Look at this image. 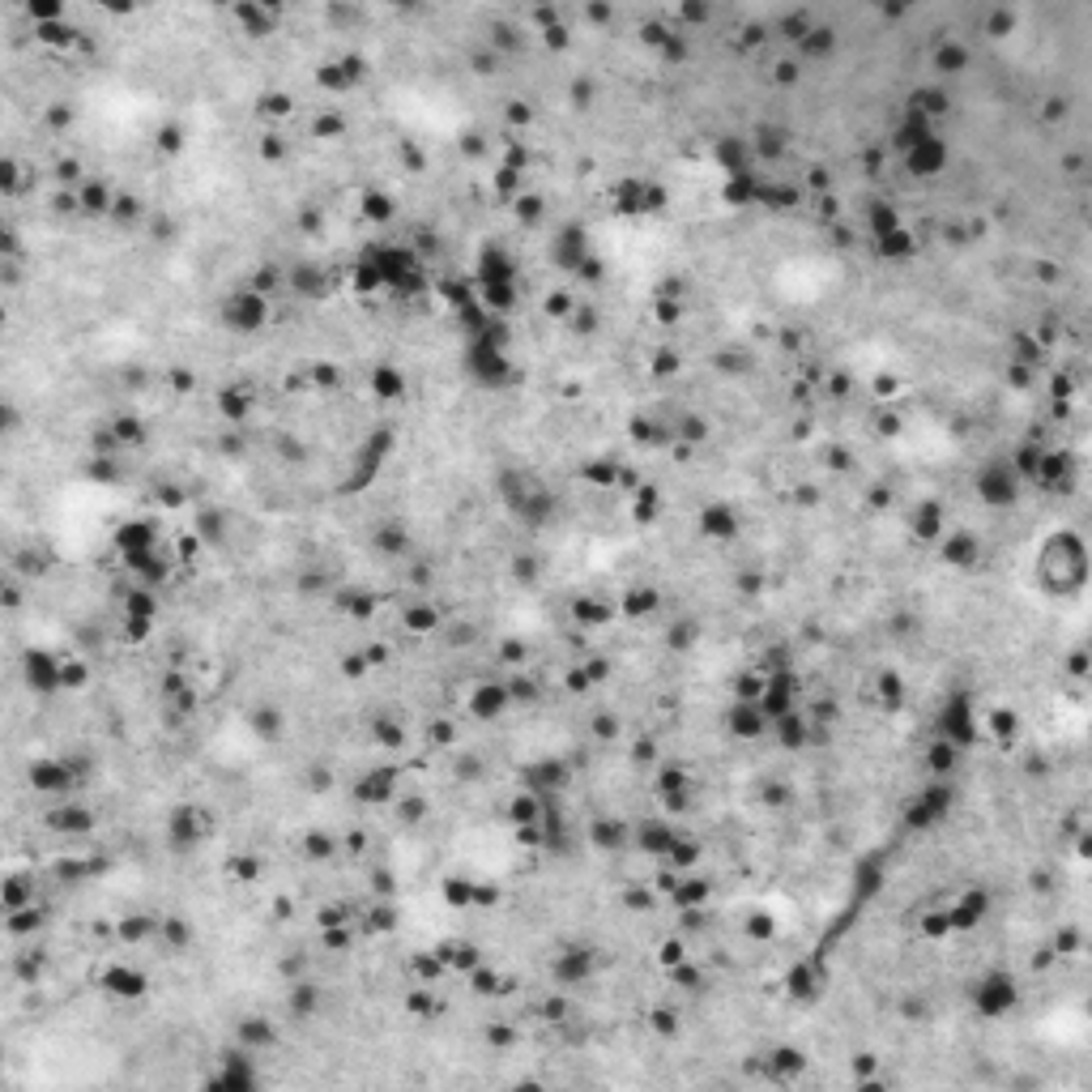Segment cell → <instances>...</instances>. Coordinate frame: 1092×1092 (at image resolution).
I'll list each match as a JSON object with an SVG mask.
<instances>
[{
    "label": "cell",
    "mask_w": 1092,
    "mask_h": 1092,
    "mask_svg": "<svg viewBox=\"0 0 1092 1092\" xmlns=\"http://www.w3.org/2000/svg\"><path fill=\"white\" fill-rule=\"evenodd\" d=\"M351 282L358 295H393V299H419L432 290V269L410 244L397 240H371L351 265Z\"/></svg>",
    "instance_id": "obj_1"
},
{
    "label": "cell",
    "mask_w": 1092,
    "mask_h": 1092,
    "mask_svg": "<svg viewBox=\"0 0 1092 1092\" xmlns=\"http://www.w3.org/2000/svg\"><path fill=\"white\" fill-rule=\"evenodd\" d=\"M1033 577L1050 598H1072L1088 581V546L1075 529H1054L1037 550V568Z\"/></svg>",
    "instance_id": "obj_2"
},
{
    "label": "cell",
    "mask_w": 1092,
    "mask_h": 1092,
    "mask_svg": "<svg viewBox=\"0 0 1092 1092\" xmlns=\"http://www.w3.org/2000/svg\"><path fill=\"white\" fill-rule=\"evenodd\" d=\"M116 550L124 559V568L137 577V584H163L167 572H171V555L163 550V538L150 521H129L116 529Z\"/></svg>",
    "instance_id": "obj_3"
},
{
    "label": "cell",
    "mask_w": 1092,
    "mask_h": 1092,
    "mask_svg": "<svg viewBox=\"0 0 1092 1092\" xmlns=\"http://www.w3.org/2000/svg\"><path fill=\"white\" fill-rule=\"evenodd\" d=\"M934 734H939L943 742H952L956 751H973L977 742L986 738V722H982V713H977V696L973 692H952L948 700H943V708H939V722H934Z\"/></svg>",
    "instance_id": "obj_4"
},
{
    "label": "cell",
    "mask_w": 1092,
    "mask_h": 1092,
    "mask_svg": "<svg viewBox=\"0 0 1092 1092\" xmlns=\"http://www.w3.org/2000/svg\"><path fill=\"white\" fill-rule=\"evenodd\" d=\"M550 265L564 269V274L584 278V282H602V261L593 256L589 235H584L581 222H568V227L555 231V240H550Z\"/></svg>",
    "instance_id": "obj_5"
},
{
    "label": "cell",
    "mask_w": 1092,
    "mask_h": 1092,
    "mask_svg": "<svg viewBox=\"0 0 1092 1092\" xmlns=\"http://www.w3.org/2000/svg\"><path fill=\"white\" fill-rule=\"evenodd\" d=\"M500 495H504V504H508V512H512L521 525H529V529L546 525V521H550V508H555L550 491L543 487V482L525 478V474H504V478H500Z\"/></svg>",
    "instance_id": "obj_6"
},
{
    "label": "cell",
    "mask_w": 1092,
    "mask_h": 1092,
    "mask_svg": "<svg viewBox=\"0 0 1092 1092\" xmlns=\"http://www.w3.org/2000/svg\"><path fill=\"white\" fill-rule=\"evenodd\" d=\"M611 201H615V213H623V218H653V213H661L670 206V193L661 179L623 175L611 188Z\"/></svg>",
    "instance_id": "obj_7"
},
{
    "label": "cell",
    "mask_w": 1092,
    "mask_h": 1092,
    "mask_svg": "<svg viewBox=\"0 0 1092 1092\" xmlns=\"http://www.w3.org/2000/svg\"><path fill=\"white\" fill-rule=\"evenodd\" d=\"M269 317H274V299L261 295L256 286L235 290V295L222 303V324H227L231 333H240V337L261 333L265 324H269Z\"/></svg>",
    "instance_id": "obj_8"
},
{
    "label": "cell",
    "mask_w": 1092,
    "mask_h": 1092,
    "mask_svg": "<svg viewBox=\"0 0 1092 1092\" xmlns=\"http://www.w3.org/2000/svg\"><path fill=\"white\" fill-rule=\"evenodd\" d=\"M973 1007L982 1020H1003L1020 1007V982L1007 969H990L973 990Z\"/></svg>",
    "instance_id": "obj_9"
},
{
    "label": "cell",
    "mask_w": 1092,
    "mask_h": 1092,
    "mask_svg": "<svg viewBox=\"0 0 1092 1092\" xmlns=\"http://www.w3.org/2000/svg\"><path fill=\"white\" fill-rule=\"evenodd\" d=\"M1020 491H1024V478L1016 474L1011 461H990V466H982V474H977V495H982V504H990V508H1011L1020 500Z\"/></svg>",
    "instance_id": "obj_10"
},
{
    "label": "cell",
    "mask_w": 1092,
    "mask_h": 1092,
    "mask_svg": "<svg viewBox=\"0 0 1092 1092\" xmlns=\"http://www.w3.org/2000/svg\"><path fill=\"white\" fill-rule=\"evenodd\" d=\"M956 803V790L948 785V776H939L934 785H922V794L914 798V807L905 810L909 828H934L939 819H948V810Z\"/></svg>",
    "instance_id": "obj_11"
},
{
    "label": "cell",
    "mask_w": 1092,
    "mask_h": 1092,
    "mask_svg": "<svg viewBox=\"0 0 1092 1092\" xmlns=\"http://www.w3.org/2000/svg\"><path fill=\"white\" fill-rule=\"evenodd\" d=\"M209 837V815L201 807H175L171 815H167V846L171 849H179V853H188V849H197L201 841Z\"/></svg>",
    "instance_id": "obj_12"
},
{
    "label": "cell",
    "mask_w": 1092,
    "mask_h": 1092,
    "mask_svg": "<svg viewBox=\"0 0 1092 1092\" xmlns=\"http://www.w3.org/2000/svg\"><path fill=\"white\" fill-rule=\"evenodd\" d=\"M154 623H159V598H154L150 584H132L129 598H124V632L129 640H150Z\"/></svg>",
    "instance_id": "obj_13"
},
{
    "label": "cell",
    "mask_w": 1092,
    "mask_h": 1092,
    "mask_svg": "<svg viewBox=\"0 0 1092 1092\" xmlns=\"http://www.w3.org/2000/svg\"><path fill=\"white\" fill-rule=\"evenodd\" d=\"M568 781H572V764L559 760V756H543V760H534V764H525V769H521V790L538 794V798L559 794Z\"/></svg>",
    "instance_id": "obj_14"
},
{
    "label": "cell",
    "mask_w": 1092,
    "mask_h": 1092,
    "mask_svg": "<svg viewBox=\"0 0 1092 1092\" xmlns=\"http://www.w3.org/2000/svg\"><path fill=\"white\" fill-rule=\"evenodd\" d=\"M986 918H990V892H986V887H964V892L948 905V914H943V922H948V934L973 930V926H982Z\"/></svg>",
    "instance_id": "obj_15"
},
{
    "label": "cell",
    "mask_w": 1092,
    "mask_h": 1092,
    "mask_svg": "<svg viewBox=\"0 0 1092 1092\" xmlns=\"http://www.w3.org/2000/svg\"><path fill=\"white\" fill-rule=\"evenodd\" d=\"M900 159H905L909 175H918V179H934V175H943V171H948L952 150H948V141H943L939 132H930L926 141H918L914 150H905Z\"/></svg>",
    "instance_id": "obj_16"
},
{
    "label": "cell",
    "mask_w": 1092,
    "mask_h": 1092,
    "mask_svg": "<svg viewBox=\"0 0 1092 1092\" xmlns=\"http://www.w3.org/2000/svg\"><path fill=\"white\" fill-rule=\"evenodd\" d=\"M77 781H82L77 769L60 756H43V760L30 764V785H35L39 794H73Z\"/></svg>",
    "instance_id": "obj_17"
},
{
    "label": "cell",
    "mask_w": 1092,
    "mask_h": 1092,
    "mask_svg": "<svg viewBox=\"0 0 1092 1092\" xmlns=\"http://www.w3.org/2000/svg\"><path fill=\"white\" fill-rule=\"evenodd\" d=\"M508 708H512V683H500V679L474 683V692H470V713H474L478 722H500Z\"/></svg>",
    "instance_id": "obj_18"
},
{
    "label": "cell",
    "mask_w": 1092,
    "mask_h": 1092,
    "mask_svg": "<svg viewBox=\"0 0 1092 1092\" xmlns=\"http://www.w3.org/2000/svg\"><path fill=\"white\" fill-rule=\"evenodd\" d=\"M713 163H717V171H722L726 179L747 175V171H756V167H760L756 154H751V141L734 137V132H726V137L713 141Z\"/></svg>",
    "instance_id": "obj_19"
},
{
    "label": "cell",
    "mask_w": 1092,
    "mask_h": 1092,
    "mask_svg": "<svg viewBox=\"0 0 1092 1092\" xmlns=\"http://www.w3.org/2000/svg\"><path fill=\"white\" fill-rule=\"evenodd\" d=\"M21 670H26V683L35 692H60L64 688V658H56V653H48V649H30L26 661H21Z\"/></svg>",
    "instance_id": "obj_20"
},
{
    "label": "cell",
    "mask_w": 1092,
    "mask_h": 1092,
    "mask_svg": "<svg viewBox=\"0 0 1092 1092\" xmlns=\"http://www.w3.org/2000/svg\"><path fill=\"white\" fill-rule=\"evenodd\" d=\"M726 730L738 742H756V738H764L769 722H764V713H760L756 700H742V696H734V704L726 708Z\"/></svg>",
    "instance_id": "obj_21"
},
{
    "label": "cell",
    "mask_w": 1092,
    "mask_h": 1092,
    "mask_svg": "<svg viewBox=\"0 0 1092 1092\" xmlns=\"http://www.w3.org/2000/svg\"><path fill=\"white\" fill-rule=\"evenodd\" d=\"M98 986H103L111 998H141L145 990H150V982H145V973L137 969V964H107V969L98 973Z\"/></svg>",
    "instance_id": "obj_22"
},
{
    "label": "cell",
    "mask_w": 1092,
    "mask_h": 1092,
    "mask_svg": "<svg viewBox=\"0 0 1092 1092\" xmlns=\"http://www.w3.org/2000/svg\"><path fill=\"white\" fill-rule=\"evenodd\" d=\"M700 534L708 538V543L722 546V543H734V538L742 534V521L730 504H708V508L700 512Z\"/></svg>",
    "instance_id": "obj_23"
},
{
    "label": "cell",
    "mask_w": 1092,
    "mask_h": 1092,
    "mask_svg": "<svg viewBox=\"0 0 1092 1092\" xmlns=\"http://www.w3.org/2000/svg\"><path fill=\"white\" fill-rule=\"evenodd\" d=\"M397 794V769H393V764H380V769H371V772H363L358 776V785H355V798L358 803H389V798Z\"/></svg>",
    "instance_id": "obj_24"
},
{
    "label": "cell",
    "mask_w": 1092,
    "mask_h": 1092,
    "mask_svg": "<svg viewBox=\"0 0 1092 1092\" xmlns=\"http://www.w3.org/2000/svg\"><path fill=\"white\" fill-rule=\"evenodd\" d=\"M213 1088H227V1092H252L256 1084H261V1075L252 1072V1058L247 1054H231L222 1058V1072L209 1079Z\"/></svg>",
    "instance_id": "obj_25"
},
{
    "label": "cell",
    "mask_w": 1092,
    "mask_h": 1092,
    "mask_svg": "<svg viewBox=\"0 0 1092 1092\" xmlns=\"http://www.w3.org/2000/svg\"><path fill=\"white\" fill-rule=\"evenodd\" d=\"M317 82H320V90H329V94H346V90H355L358 82H363V60L346 56V60L320 64V69H317Z\"/></svg>",
    "instance_id": "obj_26"
},
{
    "label": "cell",
    "mask_w": 1092,
    "mask_h": 1092,
    "mask_svg": "<svg viewBox=\"0 0 1092 1092\" xmlns=\"http://www.w3.org/2000/svg\"><path fill=\"white\" fill-rule=\"evenodd\" d=\"M875 240V252L884 256V261H914L918 256V240H914V231L905 227V222H896V227H887V231H880V235H871Z\"/></svg>",
    "instance_id": "obj_27"
},
{
    "label": "cell",
    "mask_w": 1092,
    "mask_h": 1092,
    "mask_svg": "<svg viewBox=\"0 0 1092 1092\" xmlns=\"http://www.w3.org/2000/svg\"><path fill=\"white\" fill-rule=\"evenodd\" d=\"M819 986H824V969H819V960H798L790 973H785V995L790 998H815Z\"/></svg>",
    "instance_id": "obj_28"
},
{
    "label": "cell",
    "mask_w": 1092,
    "mask_h": 1092,
    "mask_svg": "<svg viewBox=\"0 0 1092 1092\" xmlns=\"http://www.w3.org/2000/svg\"><path fill=\"white\" fill-rule=\"evenodd\" d=\"M550 973H555V982H559V986H581L584 977L593 973V956H589V952H581V948H572V952H564V956H555Z\"/></svg>",
    "instance_id": "obj_29"
},
{
    "label": "cell",
    "mask_w": 1092,
    "mask_h": 1092,
    "mask_svg": "<svg viewBox=\"0 0 1092 1092\" xmlns=\"http://www.w3.org/2000/svg\"><path fill=\"white\" fill-rule=\"evenodd\" d=\"M939 555H943V564H952V568H973L977 559H982V546H977V538L973 534H948L943 538V546H939Z\"/></svg>",
    "instance_id": "obj_30"
},
{
    "label": "cell",
    "mask_w": 1092,
    "mask_h": 1092,
    "mask_svg": "<svg viewBox=\"0 0 1092 1092\" xmlns=\"http://www.w3.org/2000/svg\"><path fill=\"white\" fill-rule=\"evenodd\" d=\"M627 841H632V832H627L623 824H619V819H593V824H589V846H593V849H602V853L623 849Z\"/></svg>",
    "instance_id": "obj_31"
},
{
    "label": "cell",
    "mask_w": 1092,
    "mask_h": 1092,
    "mask_svg": "<svg viewBox=\"0 0 1092 1092\" xmlns=\"http://www.w3.org/2000/svg\"><path fill=\"white\" fill-rule=\"evenodd\" d=\"M615 611L623 619H645V615L658 611V589H649V584H632V589L619 598Z\"/></svg>",
    "instance_id": "obj_32"
},
{
    "label": "cell",
    "mask_w": 1092,
    "mask_h": 1092,
    "mask_svg": "<svg viewBox=\"0 0 1092 1092\" xmlns=\"http://www.w3.org/2000/svg\"><path fill=\"white\" fill-rule=\"evenodd\" d=\"M934 69H939L943 77L964 73V69H969V48H964V43H956V39H943L939 48H934Z\"/></svg>",
    "instance_id": "obj_33"
},
{
    "label": "cell",
    "mask_w": 1092,
    "mask_h": 1092,
    "mask_svg": "<svg viewBox=\"0 0 1092 1092\" xmlns=\"http://www.w3.org/2000/svg\"><path fill=\"white\" fill-rule=\"evenodd\" d=\"M367 385H371V393H376L380 401H397V397H405V389H410L397 367H376Z\"/></svg>",
    "instance_id": "obj_34"
},
{
    "label": "cell",
    "mask_w": 1092,
    "mask_h": 1092,
    "mask_svg": "<svg viewBox=\"0 0 1092 1092\" xmlns=\"http://www.w3.org/2000/svg\"><path fill=\"white\" fill-rule=\"evenodd\" d=\"M235 21H244V30L247 35H269V30H274V21H278V14L274 9H265V5H235Z\"/></svg>",
    "instance_id": "obj_35"
},
{
    "label": "cell",
    "mask_w": 1092,
    "mask_h": 1092,
    "mask_svg": "<svg viewBox=\"0 0 1092 1092\" xmlns=\"http://www.w3.org/2000/svg\"><path fill=\"white\" fill-rule=\"evenodd\" d=\"M48 828H56V832H90L94 828V819H90V810L86 807H56L52 815H48Z\"/></svg>",
    "instance_id": "obj_36"
},
{
    "label": "cell",
    "mask_w": 1092,
    "mask_h": 1092,
    "mask_svg": "<svg viewBox=\"0 0 1092 1092\" xmlns=\"http://www.w3.org/2000/svg\"><path fill=\"white\" fill-rule=\"evenodd\" d=\"M832 48H837V30L832 26H810L803 39H798V52L803 56H810V60H824V56H832Z\"/></svg>",
    "instance_id": "obj_37"
},
{
    "label": "cell",
    "mask_w": 1092,
    "mask_h": 1092,
    "mask_svg": "<svg viewBox=\"0 0 1092 1092\" xmlns=\"http://www.w3.org/2000/svg\"><path fill=\"white\" fill-rule=\"evenodd\" d=\"M77 206H82L86 213H111L116 209V197H111L107 184H98V179H90V184L77 193Z\"/></svg>",
    "instance_id": "obj_38"
},
{
    "label": "cell",
    "mask_w": 1092,
    "mask_h": 1092,
    "mask_svg": "<svg viewBox=\"0 0 1092 1092\" xmlns=\"http://www.w3.org/2000/svg\"><path fill=\"white\" fill-rule=\"evenodd\" d=\"M218 410H222V419H244L247 410H252V397H247V389H240V385H227L218 393Z\"/></svg>",
    "instance_id": "obj_39"
},
{
    "label": "cell",
    "mask_w": 1092,
    "mask_h": 1092,
    "mask_svg": "<svg viewBox=\"0 0 1092 1092\" xmlns=\"http://www.w3.org/2000/svg\"><path fill=\"white\" fill-rule=\"evenodd\" d=\"M572 611H577V619H581V623H589V627H602V623H611V619H615L611 602H593V598H577Z\"/></svg>",
    "instance_id": "obj_40"
},
{
    "label": "cell",
    "mask_w": 1092,
    "mask_h": 1092,
    "mask_svg": "<svg viewBox=\"0 0 1092 1092\" xmlns=\"http://www.w3.org/2000/svg\"><path fill=\"white\" fill-rule=\"evenodd\" d=\"M371 543L380 546V555H401V550L410 546V534H405L401 525H385V529H376V534H371Z\"/></svg>",
    "instance_id": "obj_41"
},
{
    "label": "cell",
    "mask_w": 1092,
    "mask_h": 1092,
    "mask_svg": "<svg viewBox=\"0 0 1092 1092\" xmlns=\"http://www.w3.org/2000/svg\"><path fill=\"white\" fill-rule=\"evenodd\" d=\"M290 286H295L299 295H308V299H320L324 290H329V282L320 278V269H295V274H290Z\"/></svg>",
    "instance_id": "obj_42"
},
{
    "label": "cell",
    "mask_w": 1092,
    "mask_h": 1092,
    "mask_svg": "<svg viewBox=\"0 0 1092 1092\" xmlns=\"http://www.w3.org/2000/svg\"><path fill=\"white\" fill-rule=\"evenodd\" d=\"M197 538L206 546H218L222 543V512H197Z\"/></svg>",
    "instance_id": "obj_43"
},
{
    "label": "cell",
    "mask_w": 1092,
    "mask_h": 1092,
    "mask_svg": "<svg viewBox=\"0 0 1092 1092\" xmlns=\"http://www.w3.org/2000/svg\"><path fill=\"white\" fill-rule=\"evenodd\" d=\"M444 619L432 611V606H414V611H405V627H414V632H435Z\"/></svg>",
    "instance_id": "obj_44"
},
{
    "label": "cell",
    "mask_w": 1092,
    "mask_h": 1092,
    "mask_svg": "<svg viewBox=\"0 0 1092 1092\" xmlns=\"http://www.w3.org/2000/svg\"><path fill=\"white\" fill-rule=\"evenodd\" d=\"M918 534L926 538V543H934V538H939V529H943V516H939V508H934V504H926V508H918Z\"/></svg>",
    "instance_id": "obj_45"
},
{
    "label": "cell",
    "mask_w": 1092,
    "mask_h": 1092,
    "mask_svg": "<svg viewBox=\"0 0 1092 1092\" xmlns=\"http://www.w3.org/2000/svg\"><path fill=\"white\" fill-rule=\"evenodd\" d=\"M512 213H516V218L525 222V227H534V222H543L546 206H543V201H538V197H516V201H512Z\"/></svg>",
    "instance_id": "obj_46"
},
{
    "label": "cell",
    "mask_w": 1092,
    "mask_h": 1092,
    "mask_svg": "<svg viewBox=\"0 0 1092 1092\" xmlns=\"http://www.w3.org/2000/svg\"><path fill=\"white\" fill-rule=\"evenodd\" d=\"M154 934V922L150 918H124L120 922V939L124 943H141V939H150Z\"/></svg>",
    "instance_id": "obj_47"
},
{
    "label": "cell",
    "mask_w": 1092,
    "mask_h": 1092,
    "mask_svg": "<svg viewBox=\"0 0 1092 1092\" xmlns=\"http://www.w3.org/2000/svg\"><path fill=\"white\" fill-rule=\"evenodd\" d=\"M363 213L371 222H389L393 218V201L385 197V193H367L363 197Z\"/></svg>",
    "instance_id": "obj_48"
},
{
    "label": "cell",
    "mask_w": 1092,
    "mask_h": 1092,
    "mask_svg": "<svg viewBox=\"0 0 1092 1092\" xmlns=\"http://www.w3.org/2000/svg\"><path fill=\"white\" fill-rule=\"evenodd\" d=\"M900 696H905V692H900V679H896V674H884V679H880V704L887 708V713H896V708H900Z\"/></svg>",
    "instance_id": "obj_49"
},
{
    "label": "cell",
    "mask_w": 1092,
    "mask_h": 1092,
    "mask_svg": "<svg viewBox=\"0 0 1092 1092\" xmlns=\"http://www.w3.org/2000/svg\"><path fill=\"white\" fill-rule=\"evenodd\" d=\"M581 474H584V478H589V482H593V487H611V482L619 478V466H615V461H602V466H584V470H581Z\"/></svg>",
    "instance_id": "obj_50"
},
{
    "label": "cell",
    "mask_w": 1092,
    "mask_h": 1092,
    "mask_svg": "<svg viewBox=\"0 0 1092 1092\" xmlns=\"http://www.w3.org/2000/svg\"><path fill=\"white\" fill-rule=\"evenodd\" d=\"M290 1011H295V1016H312V1011H317V986H299L295 998H290Z\"/></svg>",
    "instance_id": "obj_51"
},
{
    "label": "cell",
    "mask_w": 1092,
    "mask_h": 1092,
    "mask_svg": "<svg viewBox=\"0 0 1092 1092\" xmlns=\"http://www.w3.org/2000/svg\"><path fill=\"white\" fill-rule=\"evenodd\" d=\"M653 516H658V491L640 487V495H636V521H653Z\"/></svg>",
    "instance_id": "obj_52"
},
{
    "label": "cell",
    "mask_w": 1092,
    "mask_h": 1092,
    "mask_svg": "<svg viewBox=\"0 0 1092 1092\" xmlns=\"http://www.w3.org/2000/svg\"><path fill=\"white\" fill-rule=\"evenodd\" d=\"M86 679H90V670L82 666V661L64 658V688H86Z\"/></svg>",
    "instance_id": "obj_53"
},
{
    "label": "cell",
    "mask_w": 1092,
    "mask_h": 1092,
    "mask_svg": "<svg viewBox=\"0 0 1092 1092\" xmlns=\"http://www.w3.org/2000/svg\"><path fill=\"white\" fill-rule=\"evenodd\" d=\"M303 849H308V858H329L333 853V841L329 837H320V832H312V837H303Z\"/></svg>",
    "instance_id": "obj_54"
},
{
    "label": "cell",
    "mask_w": 1092,
    "mask_h": 1092,
    "mask_svg": "<svg viewBox=\"0 0 1092 1092\" xmlns=\"http://www.w3.org/2000/svg\"><path fill=\"white\" fill-rule=\"evenodd\" d=\"M658 320L661 324H679L683 320V303L679 299H658Z\"/></svg>",
    "instance_id": "obj_55"
},
{
    "label": "cell",
    "mask_w": 1092,
    "mask_h": 1092,
    "mask_svg": "<svg viewBox=\"0 0 1092 1092\" xmlns=\"http://www.w3.org/2000/svg\"><path fill=\"white\" fill-rule=\"evenodd\" d=\"M674 371H679V355H674V351H661V355H658V363H653V376L670 380Z\"/></svg>",
    "instance_id": "obj_56"
},
{
    "label": "cell",
    "mask_w": 1092,
    "mask_h": 1092,
    "mask_svg": "<svg viewBox=\"0 0 1092 1092\" xmlns=\"http://www.w3.org/2000/svg\"><path fill=\"white\" fill-rule=\"evenodd\" d=\"M163 934H167V943H175V948H179V943H188V926H184L179 918L163 922Z\"/></svg>",
    "instance_id": "obj_57"
},
{
    "label": "cell",
    "mask_w": 1092,
    "mask_h": 1092,
    "mask_svg": "<svg viewBox=\"0 0 1092 1092\" xmlns=\"http://www.w3.org/2000/svg\"><path fill=\"white\" fill-rule=\"evenodd\" d=\"M342 129H346L342 116H320V120H317V137H337Z\"/></svg>",
    "instance_id": "obj_58"
}]
</instances>
